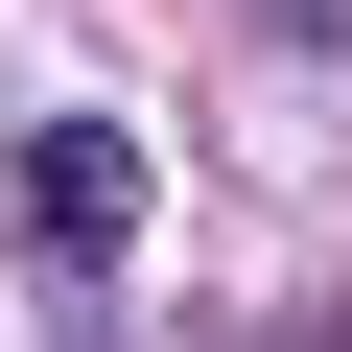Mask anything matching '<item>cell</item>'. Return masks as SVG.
<instances>
[{
    "label": "cell",
    "instance_id": "1",
    "mask_svg": "<svg viewBox=\"0 0 352 352\" xmlns=\"http://www.w3.org/2000/svg\"><path fill=\"white\" fill-rule=\"evenodd\" d=\"M118 235H141V141L118 118H47L24 141V258L47 282H118Z\"/></svg>",
    "mask_w": 352,
    "mask_h": 352
}]
</instances>
